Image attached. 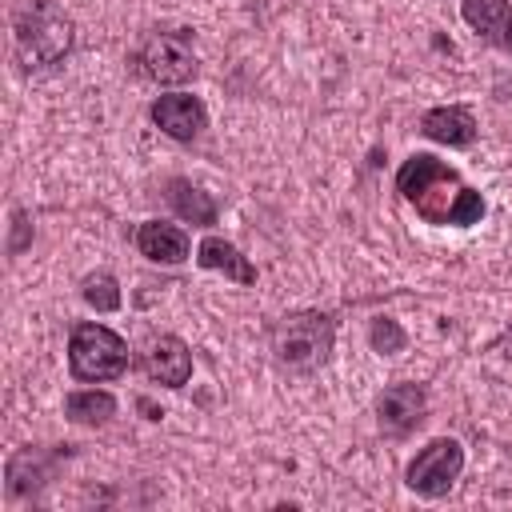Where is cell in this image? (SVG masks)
I'll list each match as a JSON object with an SVG mask.
<instances>
[{
	"label": "cell",
	"mask_w": 512,
	"mask_h": 512,
	"mask_svg": "<svg viewBox=\"0 0 512 512\" xmlns=\"http://www.w3.org/2000/svg\"><path fill=\"white\" fill-rule=\"evenodd\" d=\"M396 192L416 208L424 224L468 228L484 220V196L460 180L456 168L436 160L432 152H416L396 172Z\"/></svg>",
	"instance_id": "obj_1"
},
{
	"label": "cell",
	"mask_w": 512,
	"mask_h": 512,
	"mask_svg": "<svg viewBox=\"0 0 512 512\" xmlns=\"http://www.w3.org/2000/svg\"><path fill=\"white\" fill-rule=\"evenodd\" d=\"M12 48L16 60L32 68H52L72 48V20L56 0H16L12 8Z\"/></svg>",
	"instance_id": "obj_2"
},
{
	"label": "cell",
	"mask_w": 512,
	"mask_h": 512,
	"mask_svg": "<svg viewBox=\"0 0 512 512\" xmlns=\"http://www.w3.org/2000/svg\"><path fill=\"white\" fill-rule=\"evenodd\" d=\"M68 372L84 384H104L128 372V344L104 324H76L68 336Z\"/></svg>",
	"instance_id": "obj_3"
},
{
	"label": "cell",
	"mask_w": 512,
	"mask_h": 512,
	"mask_svg": "<svg viewBox=\"0 0 512 512\" xmlns=\"http://www.w3.org/2000/svg\"><path fill=\"white\" fill-rule=\"evenodd\" d=\"M332 320L324 312H292L272 332V352L288 368H320L332 352Z\"/></svg>",
	"instance_id": "obj_4"
},
{
	"label": "cell",
	"mask_w": 512,
	"mask_h": 512,
	"mask_svg": "<svg viewBox=\"0 0 512 512\" xmlns=\"http://www.w3.org/2000/svg\"><path fill=\"white\" fill-rule=\"evenodd\" d=\"M136 68L144 80L176 88V84H188L196 76V52H192L184 32H152L136 48Z\"/></svg>",
	"instance_id": "obj_5"
},
{
	"label": "cell",
	"mask_w": 512,
	"mask_h": 512,
	"mask_svg": "<svg viewBox=\"0 0 512 512\" xmlns=\"http://www.w3.org/2000/svg\"><path fill=\"white\" fill-rule=\"evenodd\" d=\"M460 472H464V448H460V440L436 436L432 444H424V448L416 452V460H412L408 472H404V484H408L416 496L436 500V496H444V492L456 484Z\"/></svg>",
	"instance_id": "obj_6"
},
{
	"label": "cell",
	"mask_w": 512,
	"mask_h": 512,
	"mask_svg": "<svg viewBox=\"0 0 512 512\" xmlns=\"http://www.w3.org/2000/svg\"><path fill=\"white\" fill-rule=\"evenodd\" d=\"M428 416V392L420 384H392L376 400V420L384 436H408Z\"/></svg>",
	"instance_id": "obj_7"
},
{
	"label": "cell",
	"mask_w": 512,
	"mask_h": 512,
	"mask_svg": "<svg viewBox=\"0 0 512 512\" xmlns=\"http://www.w3.org/2000/svg\"><path fill=\"white\" fill-rule=\"evenodd\" d=\"M152 124H156L164 136H172V140H196V136L204 132V124H208V112H204V104H200L196 96H188V92H168V96H156V104H152Z\"/></svg>",
	"instance_id": "obj_8"
},
{
	"label": "cell",
	"mask_w": 512,
	"mask_h": 512,
	"mask_svg": "<svg viewBox=\"0 0 512 512\" xmlns=\"http://www.w3.org/2000/svg\"><path fill=\"white\" fill-rule=\"evenodd\" d=\"M140 364H144L148 380H156L164 388H184L192 376V352L180 336H156Z\"/></svg>",
	"instance_id": "obj_9"
},
{
	"label": "cell",
	"mask_w": 512,
	"mask_h": 512,
	"mask_svg": "<svg viewBox=\"0 0 512 512\" xmlns=\"http://www.w3.org/2000/svg\"><path fill=\"white\" fill-rule=\"evenodd\" d=\"M420 132L436 144H448V148H468L476 140V116L460 104H448V108H428L420 116Z\"/></svg>",
	"instance_id": "obj_10"
},
{
	"label": "cell",
	"mask_w": 512,
	"mask_h": 512,
	"mask_svg": "<svg viewBox=\"0 0 512 512\" xmlns=\"http://www.w3.org/2000/svg\"><path fill=\"white\" fill-rule=\"evenodd\" d=\"M136 248H140V256H148L156 264H180V260H188L192 244H188L184 228L164 224V220H144L136 228Z\"/></svg>",
	"instance_id": "obj_11"
},
{
	"label": "cell",
	"mask_w": 512,
	"mask_h": 512,
	"mask_svg": "<svg viewBox=\"0 0 512 512\" xmlns=\"http://www.w3.org/2000/svg\"><path fill=\"white\" fill-rule=\"evenodd\" d=\"M464 24H472L488 44L512 48V4L508 0H464L460 4Z\"/></svg>",
	"instance_id": "obj_12"
},
{
	"label": "cell",
	"mask_w": 512,
	"mask_h": 512,
	"mask_svg": "<svg viewBox=\"0 0 512 512\" xmlns=\"http://www.w3.org/2000/svg\"><path fill=\"white\" fill-rule=\"evenodd\" d=\"M196 264H200V268H212V272H224V276L236 280V284H256L252 260L240 256V248L228 244L224 236H204L200 248H196Z\"/></svg>",
	"instance_id": "obj_13"
},
{
	"label": "cell",
	"mask_w": 512,
	"mask_h": 512,
	"mask_svg": "<svg viewBox=\"0 0 512 512\" xmlns=\"http://www.w3.org/2000/svg\"><path fill=\"white\" fill-rule=\"evenodd\" d=\"M168 204H172V212L180 216V220H188V224H216V200L204 192V188H196L192 180H184V176H176V180H168Z\"/></svg>",
	"instance_id": "obj_14"
},
{
	"label": "cell",
	"mask_w": 512,
	"mask_h": 512,
	"mask_svg": "<svg viewBox=\"0 0 512 512\" xmlns=\"http://www.w3.org/2000/svg\"><path fill=\"white\" fill-rule=\"evenodd\" d=\"M48 472H52V456L48 452H40V448H20L12 460H8V496H28L32 488H40L44 480H48Z\"/></svg>",
	"instance_id": "obj_15"
},
{
	"label": "cell",
	"mask_w": 512,
	"mask_h": 512,
	"mask_svg": "<svg viewBox=\"0 0 512 512\" xmlns=\"http://www.w3.org/2000/svg\"><path fill=\"white\" fill-rule=\"evenodd\" d=\"M64 412L76 424H104V420L116 416V396L112 392H100V388H80V392H68Z\"/></svg>",
	"instance_id": "obj_16"
},
{
	"label": "cell",
	"mask_w": 512,
	"mask_h": 512,
	"mask_svg": "<svg viewBox=\"0 0 512 512\" xmlns=\"http://www.w3.org/2000/svg\"><path fill=\"white\" fill-rule=\"evenodd\" d=\"M80 296H84V304L96 308V312H116V308H120V284H116L112 272H88V276L80 280Z\"/></svg>",
	"instance_id": "obj_17"
},
{
	"label": "cell",
	"mask_w": 512,
	"mask_h": 512,
	"mask_svg": "<svg viewBox=\"0 0 512 512\" xmlns=\"http://www.w3.org/2000/svg\"><path fill=\"white\" fill-rule=\"evenodd\" d=\"M368 336H372V348H376L380 356H392V352H400V348L408 344L404 328H400L396 320H384V316L372 320V332H368Z\"/></svg>",
	"instance_id": "obj_18"
}]
</instances>
